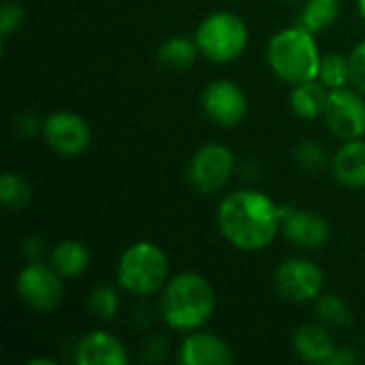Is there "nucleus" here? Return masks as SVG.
<instances>
[{"label": "nucleus", "instance_id": "obj_11", "mask_svg": "<svg viewBox=\"0 0 365 365\" xmlns=\"http://www.w3.org/2000/svg\"><path fill=\"white\" fill-rule=\"evenodd\" d=\"M201 103H203L205 115L225 128L237 126L246 118V111H248V101L244 92L240 90V86L227 79L212 81L203 90Z\"/></svg>", "mask_w": 365, "mask_h": 365}, {"label": "nucleus", "instance_id": "obj_7", "mask_svg": "<svg viewBox=\"0 0 365 365\" xmlns=\"http://www.w3.org/2000/svg\"><path fill=\"white\" fill-rule=\"evenodd\" d=\"M235 156L220 143H205L188 163V182L201 195L218 192L233 175Z\"/></svg>", "mask_w": 365, "mask_h": 365}, {"label": "nucleus", "instance_id": "obj_5", "mask_svg": "<svg viewBox=\"0 0 365 365\" xmlns=\"http://www.w3.org/2000/svg\"><path fill=\"white\" fill-rule=\"evenodd\" d=\"M195 43L207 60L233 62L248 47V28L235 13H212L199 24Z\"/></svg>", "mask_w": 365, "mask_h": 365}, {"label": "nucleus", "instance_id": "obj_17", "mask_svg": "<svg viewBox=\"0 0 365 365\" xmlns=\"http://www.w3.org/2000/svg\"><path fill=\"white\" fill-rule=\"evenodd\" d=\"M329 98V88L319 79L297 83L291 92V109L306 120H314L325 113V105Z\"/></svg>", "mask_w": 365, "mask_h": 365}, {"label": "nucleus", "instance_id": "obj_6", "mask_svg": "<svg viewBox=\"0 0 365 365\" xmlns=\"http://www.w3.org/2000/svg\"><path fill=\"white\" fill-rule=\"evenodd\" d=\"M62 276L51 267V263H43V261H30L15 280L17 293L21 297V302L36 310V312H49L53 310L64 295V284H62Z\"/></svg>", "mask_w": 365, "mask_h": 365}, {"label": "nucleus", "instance_id": "obj_33", "mask_svg": "<svg viewBox=\"0 0 365 365\" xmlns=\"http://www.w3.org/2000/svg\"><path fill=\"white\" fill-rule=\"evenodd\" d=\"M293 2H295V0H293Z\"/></svg>", "mask_w": 365, "mask_h": 365}, {"label": "nucleus", "instance_id": "obj_32", "mask_svg": "<svg viewBox=\"0 0 365 365\" xmlns=\"http://www.w3.org/2000/svg\"><path fill=\"white\" fill-rule=\"evenodd\" d=\"M357 4H359V13H361V17L365 19V0H357Z\"/></svg>", "mask_w": 365, "mask_h": 365}, {"label": "nucleus", "instance_id": "obj_19", "mask_svg": "<svg viewBox=\"0 0 365 365\" xmlns=\"http://www.w3.org/2000/svg\"><path fill=\"white\" fill-rule=\"evenodd\" d=\"M197 53H199V47L195 41H190L188 36H171L160 45L158 62L165 68L184 71V68L192 66V62L197 60Z\"/></svg>", "mask_w": 365, "mask_h": 365}, {"label": "nucleus", "instance_id": "obj_10", "mask_svg": "<svg viewBox=\"0 0 365 365\" xmlns=\"http://www.w3.org/2000/svg\"><path fill=\"white\" fill-rule=\"evenodd\" d=\"M43 137L47 145L62 156H77L90 145L88 122L73 111H56L43 122Z\"/></svg>", "mask_w": 365, "mask_h": 365}, {"label": "nucleus", "instance_id": "obj_15", "mask_svg": "<svg viewBox=\"0 0 365 365\" xmlns=\"http://www.w3.org/2000/svg\"><path fill=\"white\" fill-rule=\"evenodd\" d=\"M334 178L349 188L365 186V139L346 141L331 158Z\"/></svg>", "mask_w": 365, "mask_h": 365}, {"label": "nucleus", "instance_id": "obj_29", "mask_svg": "<svg viewBox=\"0 0 365 365\" xmlns=\"http://www.w3.org/2000/svg\"><path fill=\"white\" fill-rule=\"evenodd\" d=\"M357 364V355L349 349V346H344V349H336V353L331 355V359H329V364L327 365H353Z\"/></svg>", "mask_w": 365, "mask_h": 365}, {"label": "nucleus", "instance_id": "obj_25", "mask_svg": "<svg viewBox=\"0 0 365 365\" xmlns=\"http://www.w3.org/2000/svg\"><path fill=\"white\" fill-rule=\"evenodd\" d=\"M297 165L308 171H319L327 165V152L317 141H304L295 152Z\"/></svg>", "mask_w": 365, "mask_h": 365}, {"label": "nucleus", "instance_id": "obj_30", "mask_svg": "<svg viewBox=\"0 0 365 365\" xmlns=\"http://www.w3.org/2000/svg\"><path fill=\"white\" fill-rule=\"evenodd\" d=\"M41 252H43V242L38 237H28L24 242V255L30 261H41Z\"/></svg>", "mask_w": 365, "mask_h": 365}, {"label": "nucleus", "instance_id": "obj_12", "mask_svg": "<svg viewBox=\"0 0 365 365\" xmlns=\"http://www.w3.org/2000/svg\"><path fill=\"white\" fill-rule=\"evenodd\" d=\"M280 216H282L280 231L297 248L317 250L329 240V222L317 212L295 210L284 205L280 207Z\"/></svg>", "mask_w": 365, "mask_h": 365}, {"label": "nucleus", "instance_id": "obj_13", "mask_svg": "<svg viewBox=\"0 0 365 365\" xmlns=\"http://www.w3.org/2000/svg\"><path fill=\"white\" fill-rule=\"evenodd\" d=\"M178 359L184 365H231L235 361L229 344L222 338L205 331L190 334L182 342Z\"/></svg>", "mask_w": 365, "mask_h": 365}, {"label": "nucleus", "instance_id": "obj_23", "mask_svg": "<svg viewBox=\"0 0 365 365\" xmlns=\"http://www.w3.org/2000/svg\"><path fill=\"white\" fill-rule=\"evenodd\" d=\"M317 314L323 323L334 325V327H349L353 323L351 308L331 293H321L317 297Z\"/></svg>", "mask_w": 365, "mask_h": 365}, {"label": "nucleus", "instance_id": "obj_26", "mask_svg": "<svg viewBox=\"0 0 365 365\" xmlns=\"http://www.w3.org/2000/svg\"><path fill=\"white\" fill-rule=\"evenodd\" d=\"M24 24V6L15 0H4L0 9V32L2 36H11Z\"/></svg>", "mask_w": 365, "mask_h": 365}, {"label": "nucleus", "instance_id": "obj_4", "mask_svg": "<svg viewBox=\"0 0 365 365\" xmlns=\"http://www.w3.org/2000/svg\"><path fill=\"white\" fill-rule=\"evenodd\" d=\"M169 280L167 255L152 242H137L124 250L118 263V284L137 297L158 293Z\"/></svg>", "mask_w": 365, "mask_h": 365}, {"label": "nucleus", "instance_id": "obj_24", "mask_svg": "<svg viewBox=\"0 0 365 365\" xmlns=\"http://www.w3.org/2000/svg\"><path fill=\"white\" fill-rule=\"evenodd\" d=\"M88 308L90 312L101 319V321H109L115 317L118 308H120V297L115 293L113 287H107V284H101L96 287L92 293H90V299H88Z\"/></svg>", "mask_w": 365, "mask_h": 365}, {"label": "nucleus", "instance_id": "obj_14", "mask_svg": "<svg viewBox=\"0 0 365 365\" xmlns=\"http://www.w3.org/2000/svg\"><path fill=\"white\" fill-rule=\"evenodd\" d=\"M75 364L79 365H126L128 355L124 344L107 334V331H92L79 340L75 349Z\"/></svg>", "mask_w": 365, "mask_h": 365}, {"label": "nucleus", "instance_id": "obj_3", "mask_svg": "<svg viewBox=\"0 0 365 365\" xmlns=\"http://www.w3.org/2000/svg\"><path fill=\"white\" fill-rule=\"evenodd\" d=\"M321 58L314 34L299 24L274 34L267 45L269 68L291 86L319 79Z\"/></svg>", "mask_w": 365, "mask_h": 365}, {"label": "nucleus", "instance_id": "obj_21", "mask_svg": "<svg viewBox=\"0 0 365 365\" xmlns=\"http://www.w3.org/2000/svg\"><path fill=\"white\" fill-rule=\"evenodd\" d=\"M30 201H32L30 184L21 175L13 171H4L0 178V203L6 210L17 212V210H24Z\"/></svg>", "mask_w": 365, "mask_h": 365}, {"label": "nucleus", "instance_id": "obj_18", "mask_svg": "<svg viewBox=\"0 0 365 365\" xmlns=\"http://www.w3.org/2000/svg\"><path fill=\"white\" fill-rule=\"evenodd\" d=\"M51 267L64 278H77L86 272L88 263H90V252L88 248L77 242V240H64L60 242L53 250H51V259H49Z\"/></svg>", "mask_w": 365, "mask_h": 365}, {"label": "nucleus", "instance_id": "obj_22", "mask_svg": "<svg viewBox=\"0 0 365 365\" xmlns=\"http://www.w3.org/2000/svg\"><path fill=\"white\" fill-rule=\"evenodd\" d=\"M319 81L325 83L329 90L346 88V83L351 81L349 58H344L342 53H336V51L325 53L321 58V66H319Z\"/></svg>", "mask_w": 365, "mask_h": 365}, {"label": "nucleus", "instance_id": "obj_8", "mask_svg": "<svg viewBox=\"0 0 365 365\" xmlns=\"http://www.w3.org/2000/svg\"><path fill=\"white\" fill-rule=\"evenodd\" d=\"M325 276L323 269L308 259H287L274 274L276 291L295 304L312 302L323 293Z\"/></svg>", "mask_w": 365, "mask_h": 365}, {"label": "nucleus", "instance_id": "obj_28", "mask_svg": "<svg viewBox=\"0 0 365 365\" xmlns=\"http://www.w3.org/2000/svg\"><path fill=\"white\" fill-rule=\"evenodd\" d=\"M13 126H15V133L24 135V137H32L38 128H43V124H38L36 115H32V113H19L13 120Z\"/></svg>", "mask_w": 365, "mask_h": 365}, {"label": "nucleus", "instance_id": "obj_27", "mask_svg": "<svg viewBox=\"0 0 365 365\" xmlns=\"http://www.w3.org/2000/svg\"><path fill=\"white\" fill-rule=\"evenodd\" d=\"M349 71H351V83L355 90L365 94V38L351 51L349 56Z\"/></svg>", "mask_w": 365, "mask_h": 365}, {"label": "nucleus", "instance_id": "obj_1", "mask_svg": "<svg viewBox=\"0 0 365 365\" xmlns=\"http://www.w3.org/2000/svg\"><path fill=\"white\" fill-rule=\"evenodd\" d=\"M216 220L225 240L242 252L267 248L282 225L280 205L259 190H235L227 195L218 205Z\"/></svg>", "mask_w": 365, "mask_h": 365}, {"label": "nucleus", "instance_id": "obj_9", "mask_svg": "<svg viewBox=\"0 0 365 365\" xmlns=\"http://www.w3.org/2000/svg\"><path fill=\"white\" fill-rule=\"evenodd\" d=\"M325 122L329 130L344 141L361 139L365 135V101L359 90H329L325 105Z\"/></svg>", "mask_w": 365, "mask_h": 365}, {"label": "nucleus", "instance_id": "obj_20", "mask_svg": "<svg viewBox=\"0 0 365 365\" xmlns=\"http://www.w3.org/2000/svg\"><path fill=\"white\" fill-rule=\"evenodd\" d=\"M340 15V0H308L302 11L299 26L310 30L312 34L329 28Z\"/></svg>", "mask_w": 365, "mask_h": 365}, {"label": "nucleus", "instance_id": "obj_16", "mask_svg": "<svg viewBox=\"0 0 365 365\" xmlns=\"http://www.w3.org/2000/svg\"><path fill=\"white\" fill-rule=\"evenodd\" d=\"M295 353L308 364H329L331 355L336 353L334 338L321 325H302L293 336Z\"/></svg>", "mask_w": 365, "mask_h": 365}, {"label": "nucleus", "instance_id": "obj_31", "mask_svg": "<svg viewBox=\"0 0 365 365\" xmlns=\"http://www.w3.org/2000/svg\"><path fill=\"white\" fill-rule=\"evenodd\" d=\"M28 365H53L51 359H41V357H36V359H30Z\"/></svg>", "mask_w": 365, "mask_h": 365}, {"label": "nucleus", "instance_id": "obj_2", "mask_svg": "<svg viewBox=\"0 0 365 365\" xmlns=\"http://www.w3.org/2000/svg\"><path fill=\"white\" fill-rule=\"evenodd\" d=\"M216 297L212 284L195 272H184L167 280L160 295V317L178 331H197L214 314Z\"/></svg>", "mask_w": 365, "mask_h": 365}]
</instances>
